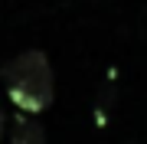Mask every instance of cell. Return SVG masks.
I'll list each match as a JSON object with an SVG mask.
<instances>
[{
    "instance_id": "3957f363",
    "label": "cell",
    "mask_w": 147,
    "mask_h": 144,
    "mask_svg": "<svg viewBox=\"0 0 147 144\" xmlns=\"http://www.w3.org/2000/svg\"><path fill=\"white\" fill-rule=\"evenodd\" d=\"M118 105V85H115V69L108 72V82L101 85L98 98H95V108H92V118H95V128H105L108 118H111V108Z\"/></svg>"
},
{
    "instance_id": "7a4b0ae2",
    "label": "cell",
    "mask_w": 147,
    "mask_h": 144,
    "mask_svg": "<svg viewBox=\"0 0 147 144\" xmlns=\"http://www.w3.org/2000/svg\"><path fill=\"white\" fill-rule=\"evenodd\" d=\"M10 144H46V128L39 118L16 115L13 128H10Z\"/></svg>"
},
{
    "instance_id": "6da1fadb",
    "label": "cell",
    "mask_w": 147,
    "mask_h": 144,
    "mask_svg": "<svg viewBox=\"0 0 147 144\" xmlns=\"http://www.w3.org/2000/svg\"><path fill=\"white\" fill-rule=\"evenodd\" d=\"M0 82L10 105L26 118H39L56 101V72L42 49H23L0 66Z\"/></svg>"
},
{
    "instance_id": "277c9868",
    "label": "cell",
    "mask_w": 147,
    "mask_h": 144,
    "mask_svg": "<svg viewBox=\"0 0 147 144\" xmlns=\"http://www.w3.org/2000/svg\"><path fill=\"white\" fill-rule=\"evenodd\" d=\"M3 131H7V115H3V105H0V141H3Z\"/></svg>"
}]
</instances>
